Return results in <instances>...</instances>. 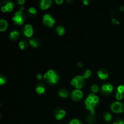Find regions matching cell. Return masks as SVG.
I'll use <instances>...</instances> for the list:
<instances>
[{"label": "cell", "mask_w": 124, "mask_h": 124, "mask_svg": "<svg viewBox=\"0 0 124 124\" xmlns=\"http://www.w3.org/2000/svg\"><path fill=\"white\" fill-rule=\"evenodd\" d=\"M44 78L45 81L48 83L54 84H56L59 81V75L53 70H49L44 75Z\"/></svg>", "instance_id": "6da1fadb"}, {"label": "cell", "mask_w": 124, "mask_h": 124, "mask_svg": "<svg viewBox=\"0 0 124 124\" xmlns=\"http://www.w3.org/2000/svg\"><path fill=\"white\" fill-rule=\"evenodd\" d=\"M28 43L25 40H22L19 42V47H20L21 49L24 50L27 47Z\"/></svg>", "instance_id": "ffe728a7"}, {"label": "cell", "mask_w": 124, "mask_h": 124, "mask_svg": "<svg viewBox=\"0 0 124 124\" xmlns=\"http://www.w3.org/2000/svg\"><path fill=\"white\" fill-rule=\"evenodd\" d=\"M111 118H112V116H111V115L110 113H105V115H104V119L106 121H111Z\"/></svg>", "instance_id": "7402d4cb"}, {"label": "cell", "mask_w": 124, "mask_h": 124, "mask_svg": "<svg viewBox=\"0 0 124 124\" xmlns=\"http://www.w3.org/2000/svg\"><path fill=\"white\" fill-rule=\"evenodd\" d=\"M24 9V7L22 6L20 8V9L18 11H16L15 13H14L12 19H13V22L15 24H18V25H21L24 23V21H25V14L23 13V10Z\"/></svg>", "instance_id": "7a4b0ae2"}, {"label": "cell", "mask_w": 124, "mask_h": 124, "mask_svg": "<svg viewBox=\"0 0 124 124\" xmlns=\"http://www.w3.org/2000/svg\"><path fill=\"white\" fill-rule=\"evenodd\" d=\"M98 75L99 78L101 79H106L108 77V71L104 69H101L98 70Z\"/></svg>", "instance_id": "7c38bea8"}, {"label": "cell", "mask_w": 124, "mask_h": 124, "mask_svg": "<svg viewBox=\"0 0 124 124\" xmlns=\"http://www.w3.org/2000/svg\"><path fill=\"white\" fill-rule=\"evenodd\" d=\"M112 23L114 24H119V22L115 18H113L112 19Z\"/></svg>", "instance_id": "1f68e13d"}, {"label": "cell", "mask_w": 124, "mask_h": 124, "mask_svg": "<svg viewBox=\"0 0 124 124\" xmlns=\"http://www.w3.org/2000/svg\"><path fill=\"white\" fill-rule=\"evenodd\" d=\"M36 91L37 93L41 94L45 92V85L44 84L40 83L37 85L36 88Z\"/></svg>", "instance_id": "9a60e30c"}, {"label": "cell", "mask_w": 124, "mask_h": 124, "mask_svg": "<svg viewBox=\"0 0 124 124\" xmlns=\"http://www.w3.org/2000/svg\"><path fill=\"white\" fill-rule=\"evenodd\" d=\"M69 124H82L79 121L78 119H72L70 122V123Z\"/></svg>", "instance_id": "f1b7e54d"}, {"label": "cell", "mask_w": 124, "mask_h": 124, "mask_svg": "<svg viewBox=\"0 0 124 124\" xmlns=\"http://www.w3.org/2000/svg\"><path fill=\"white\" fill-rule=\"evenodd\" d=\"M87 121H88V122H89V123H90V124L92 123V122H93V121H94V117H93V115L91 114L90 116H87Z\"/></svg>", "instance_id": "4316f807"}, {"label": "cell", "mask_w": 124, "mask_h": 124, "mask_svg": "<svg viewBox=\"0 0 124 124\" xmlns=\"http://www.w3.org/2000/svg\"><path fill=\"white\" fill-rule=\"evenodd\" d=\"M65 111L64 110H62L61 108H57L56 110L54 111V115H55V117L57 120H60L62 118L65 116Z\"/></svg>", "instance_id": "8fae6325"}, {"label": "cell", "mask_w": 124, "mask_h": 124, "mask_svg": "<svg viewBox=\"0 0 124 124\" xmlns=\"http://www.w3.org/2000/svg\"><path fill=\"white\" fill-rule=\"evenodd\" d=\"M83 96V93L81 90L76 89L71 93V98L74 101H79Z\"/></svg>", "instance_id": "9c48e42d"}, {"label": "cell", "mask_w": 124, "mask_h": 124, "mask_svg": "<svg viewBox=\"0 0 124 124\" xmlns=\"http://www.w3.org/2000/svg\"><path fill=\"white\" fill-rule=\"evenodd\" d=\"M14 4L11 1H7L5 2L4 4L1 6V10L4 12H11L13 10Z\"/></svg>", "instance_id": "ba28073f"}, {"label": "cell", "mask_w": 124, "mask_h": 124, "mask_svg": "<svg viewBox=\"0 0 124 124\" xmlns=\"http://www.w3.org/2000/svg\"><path fill=\"white\" fill-rule=\"evenodd\" d=\"M120 10H121V11H123L124 10V6H122L120 7Z\"/></svg>", "instance_id": "74e56055"}, {"label": "cell", "mask_w": 124, "mask_h": 124, "mask_svg": "<svg viewBox=\"0 0 124 124\" xmlns=\"http://www.w3.org/2000/svg\"><path fill=\"white\" fill-rule=\"evenodd\" d=\"M23 30H24L23 32H24V35H25L27 37H30V36H31L33 35V30L32 26L30 24H27L24 26Z\"/></svg>", "instance_id": "30bf717a"}, {"label": "cell", "mask_w": 124, "mask_h": 124, "mask_svg": "<svg viewBox=\"0 0 124 124\" xmlns=\"http://www.w3.org/2000/svg\"><path fill=\"white\" fill-rule=\"evenodd\" d=\"M84 76H81V75H78L76 76L71 80V84L72 85L75 86L77 89L79 90L80 88H82L85 84V80Z\"/></svg>", "instance_id": "3957f363"}, {"label": "cell", "mask_w": 124, "mask_h": 124, "mask_svg": "<svg viewBox=\"0 0 124 124\" xmlns=\"http://www.w3.org/2000/svg\"><path fill=\"white\" fill-rule=\"evenodd\" d=\"M29 43L31 45L32 47H37L39 44V41L36 38H33L30 39L29 41Z\"/></svg>", "instance_id": "e0dca14e"}, {"label": "cell", "mask_w": 124, "mask_h": 124, "mask_svg": "<svg viewBox=\"0 0 124 124\" xmlns=\"http://www.w3.org/2000/svg\"><path fill=\"white\" fill-rule=\"evenodd\" d=\"M56 30L57 33L60 36L64 35V33H65V28L62 25H59V26L57 27Z\"/></svg>", "instance_id": "d6986e66"}, {"label": "cell", "mask_w": 124, "mask_h": 124, "mask_svg": "<svg viewBox=\"0 0 124 124\" xmlns=\"http://www.w3.org/2000/svg\"><path fill=\"white\" fill-rule=\"evenodd\" d=\"M82 66H83V65H82V64L81 62L78 63V67H82Z\"/></svg>", "instance_id": "8d00e7d4"}, {"label": "cell", "mask_w": 124, "mask_h": 124, "mask_svg": "<svg viewBox=\"0 0 124 124\" xmlns=\"http://www.w3.org/2000/svg\"><path fill=\"white\" fill-rule=\"evenodd\" d=\"M89 96L92 98L93 101L96 103V104H97V103L99 102V98H98V96L95 95V94H93V93H91V94H90Z\"/></svg>", "instance_id": "44dd1931"}, {"label": "cell", "mask_w": 124, "mask_h": 124, "mask_svg": "<svg viewBox=\"0 0 124 124\" xmlns=\"http://www.w3.org/2000/svg\"><path fill=\"white\" fill-rule=\"evenodd\" d=\"M7 27V22L4 19H0V30L4 31Z\"/></svg>", "instance_id": "2e32d148"}, {"label": "cell", "mask_w": 124, "mask_h": 124, "mask_svg": "<svg viewBox=\"0 0 124 124\" xmlns=\"http://www.w3.org/2000/svg\"><path fill=\"white\" fill-rule=\"evenodd\" d=\"M55 2L57 4H62L63 2V0H56Z\"/></svg>", "instance_id": "d6a6232c"}, {"label": "cell", "mask_w": 124, "mask_h": 124, "mask_svg": "<svg viewBox=\"0 0 124 124\" xmlns=\"http://www.w3.org/2000/svg\"><path fill=\"white\" fill-rule=\"evenodd\" d=\"M85 107L86 108L88 109V110H90L91 111V114L93 115H94V106L96 104L93 101L92 98H91L90 96H88L87 97V98L86 99L85 101Z\"/></svg>", "instance_id": "5b68a950"}, {"label": "cell", "mask_w": 124, "mask_h": 124, "mask_svg": "<svg viewBox=\"0 0 124 124\" xmlns=\"http://www.w3.org/2000/svg\"><path fill=\"white\" fill-rule=\"evenodd\" d=\"M99 87H98L97 85H93L91 87V90L93 92H94V93H97V92L99 91Z\"/></svg>", "instance_id": "d4e9b609"}, {"label": "cell", "mask_w": 124, "mask_h": 124, "mask_svg": "<svg viewBox=\"0 0 124 124\" xmlns=\"http://www.w3.org/2000/svg\"><path fill=\"white\" fill-rule=\"evenodd\" d=\"M117 92H120V93H122L124 96V85H120L118 86L117 88Z\"/></svg>", "instance_id": "484cf974"}, {"label": "cell", "mask_w": 124, "mask_h": 124, "mask_svg": "<svg viewBox=\"0 0 124 124\" xmlns=\"http://www.w3.org/2000/svg\"><path fill=\"white\" fill-rule=\"evenodd\" d=\"M91 74H92V71H91L90 70H86L85 71L84 74L83 76L84 78H88L90 76Z\"/></svg>", "instance_id": "cb8c5ba5"}, {"label": "cell", "mask_w": 124, "mask_h": 124, "mask_svg": "<svg viewBox=\"0 0 124 124\" xmlns=\"http://www.w3.org/2000/svg\"><path fill=\"white\" fill-rule=\"evenodd\" d=\"M52 2L51 0H41L40 1V7L41 9H46L50 7Z\"/></svg>", "instance_id": "4fadbf2b"}, {"label": "cell", "mask_w": 124, "mask_h": 124, "mask_svg": "<svg viewBox=\"0 0 124 124\" xmlns=\"http://www.w3.org/2000/svg\"><path fill=\"white\" fill-rule=\"evenodd\" d=\"M113 124H124V120L119 119L113 122Z\"/></svg>", "instance_id": "4dcf8cb0"}, {"label": "cell", "mask_w": 124, "mask_h": 124, "mask_svg": "<svg viewBox=\"0 0 124 124\" xmlns=\"http://www.w3.org/2000/svg\"><path fill=\"white\" fill-rule=\"evenodd\" d=\"M42 21H43L44 24L45 25H47L48 27H52L54 25V23H55V20L54 18L52 17L51 15L47 14L44 15L42 17Z\"/></svg>", "instance_id": "277c9868"}, {"label": "cell", "mask_w": 124, "mask_h": 124, "mask_svg": "<svg viewBox=\"0 0 124 124\" xmlns=\"http://www.w3.org/2000/svg\"><path fill=\"white\" fill-rule=\"evenodd\" d=\"M6 78L2 76H0V84L1 85L4 84H6Z\"/></svg>", "instance_id": "f546056e"}, {"label": "cell", "mask_w": 124, "mask_h": 124, "mask_svg": "<svg viewBox=\"0 0 124 124\" xmlns=\"http://www.w3.org/2000/svg\"><path fill=\"white\" fill-rule=\"evenodd\" d=\"M111 108L113 112L122 113V103L116 101L113 103L111 105Z\"/></svg>", "instance_id": "8992f818"}, {"label": "cell", "mask_w": 124, "mask_h": 124, "mask_svg": "<svg viewBox=\"0 0 124 124\" xmlns=\"http://www.w3.org/2000/svg\"><path fill=\"white\" fill-rule=\"evenodd\" d=\"M18 2L19 4H23L25 2V0H18Z\"/></svg>", "instance_id": "836d02e7"}, {"label": "cell", "mask_w": 124, "mask_h": 124, "mask_svg": "<svg viewBox=\"0 0 124 124\" xmlns=\"http://www.w3.org/2000/svg\"><path fill=\"white\" fill-rule=\"evenodd\" d=\"M19 31L18 30H13V31H11L9 35H8V37L10 39L12 40H15V39H17L19 37Z\"/></svg>", "instance_id": "5bb4252c"}, {"label": "cell", "mask_w": 124, "mask_h": 124, "mask_svg": "<svg viewBox=\"0 0 124 124\" xmlns=\"http://www.w3.org/2000/svg\"><path fill=\"white\" fill-rule=\"evenodd\" d=\"M116 98L117 100H121L122 98H124V96L122 93H120V92H117L116 94Z\"/></svg>", "instance_id": "83f0119b"}, {"label": "cell", "mask_w": 124, "mask_h": 124, "mask_svg": "<svg viewBox=\"0 0 124 124\" xmlns=\"http://www.w3.org/2000/svg\"><path fill=\"white\" fill-rule=\"evenodd\" d=\"M58 94H59V95L61 97H62V98H65L68 96V95H69V92H68L66 89L63 88V89H61L60 90H59Z\"/></svg>", "instance_id": "ac0fdd59"}, {"label": "cell", "mask_w": 124, "mask_h": 124, "mask_svg": "<svg viewBox=\"0 0 124 124\" xmlns=\"http://www.w3.org/2000/svg\"><path fill=\"white\" fill-rule=\"evenodd\" d=\"M36 77H37V79H38L40 80V79H42V75H41V74H38V75H37V76H36Z\"/></svg>", "instance_id": "e575fe53"}, {"label": "cell", "mask_w": 124, "mask_h": 124, "mask_svg": "<svg viewBox=\"0 0 124 124\" xmlns=\"http://www.w3.org/2000/svg\"><path fill=\"white\" fill-rule=\"evenodd\" d=\"M113 90V86L110 84H105L101 87V93L104 94H109Z\"/></svg>", "instance_id": "52a82bcc"}, {"label": "cell", "mask_w": 124, "mask_h": 124, "mask_svg": "<svg viewBox=\"0 0 124 124\" xmlns=\"http://www.w3.org/2000/svg\"><path fill=\"white\" fill-rule=\"evenodd\" d=\"M83 3L85 5H88V3H89V1L88 0H83Z\"/></svg>", "instance_id": "d590c367"}, {"label": "cell", "mask_w": 124, "mask_h": 124, "mask_svg": "<svg viewBox=\"0 0 124 124\" xmlns=\"http://www.w3.org/2000/svg\"><path fill=\"white\" fill-rule=\"evenodd\" d=\"M28 12H29V14L31 15H35L36 13V9L35 7H31L28 9Z\"/></svg>", "instance_id": "603a6c76"}]
</instances>
